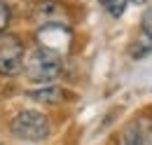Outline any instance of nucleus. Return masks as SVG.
<instances>
[{"instance_id": "f257e3e1", "label": "nucleus", "mask_w": 152, "mask_h": 145, "mask_svg": "<svg viewBox=\"0 0 152 145\" xmlns=\"http://www.w3.org/2000/svg\"><path fill=\"white\" fill-rule=\"evenodd\" d=\"M61 68H63L61 56L54 54V52H47V49H42V47L35 49V52H31L28 59L23 61L26 77H28L31 82H35V84H52L58 75H61Z\"/></svg>"}, {"instance_id": "f03ea898", "label": "nucleus", "mask_w": 152, "mask_h": 145, "mask_svg": "<svg viewBox=\"0 0 152 145\" xmlns=\"http://www.w3.org/2000/svg\"><path fill=\"white\" fill-rule=\"evenodd\" d=\"M12 133L21 138V141H28V143H38V141H45L49 136V119L38 112V110H21L19 115L12 119Z\"/></svg>"}, {"instance_id": "7ed1b4c3", "label": "nucleus", "mask_w": 152, "mask_h": 145, "mask_svg": "<svg viewBox=\"0 0 152 145\" xmlns=\"http://www.w3.org/2000/svg\"><path fill=\"white\" fill-rule=\"evenodd\" d=\"M38 45L47 52H54V54H66L70 49V42H73V31L61 23V21H47L38 28Z\"/></svg>"}, {"instance_id": "20e7f679", "label": "nucleus", "mask_w": 152, "mask_h": 145, "mask_svg": "<svg viewBox=\"0 0 152 145\" xmlns=\"http://www.w3.org/2000/svg\"><path fill=\"white\" fill-rule=\"evenodd\" d=\"M26 52L17 35H0V75H17L23 70Z\"/></svg>"}, {"instance_id": "39448f33", "label": "nucleus", "mask_w": 152, "mask_h": 145, "mask_svg": "<svg viewBox=\"0 0 152 145\" xmlns=\"http://www.w3.org/2000/svg\"><path fill=\"white\" fill-rule=\"evenodd\" d=\"M152 133L145 129V124L136 122L124 131V138H122V145H150Z\"/></svg>"}, {"instance_id": "423d86ee", "label": "nucleus", "mask_w": 152, "mask_h": 145, "mask_svg": "<svg viewBox=\"0 0 152 145\" xmlns=\"http://www.w3.org/2000/svg\"><path fill=\"white\" fill-rule=\"evenodd\" d=\"M61 89L56 87H45V89H38V91H31V98H35L40 103H58L61 101Z\"/></svg>"}, {"instance_id": "0eeeda50", "label": "nucleus", "mask_w": 152, "mask_h": 145, "mask_svg": "<svg viewBox=\"0 0 152 145\" xmlns=\"http://www.w3.org/2000/svg\"><path fill=\"white\" fill-rule=\"evenodd\" d=\"M101 2H103V7H105L113 17H122L124 10H126V5H129V0H101Z\"/></svg>"}, {"instance_id": "6e6552de", "label": "nucleus", "mask_w": 152, "mask_h": 145, "mask_svg": "<svg viewBox=\"0 0 152 145\" xmlns=\"http://www.w3.org/2000/svg\"><path fill=\"white\" fill-rule=\"evenodd\" d=\"M10 23V10H7V5L0 0V33L5 31V26Z\"/></svg>"}, {"instance_id": "1a4fd4ad", "label": "nucleus", "mask_w": 152, "mask_h": 145, "mask_svg": "<svg viewBox=\"0 0 152 145\" xmlns=\"http://www.w3.org/2000/svg\"><path fill=\"white\" fill-rule=\"evenodd\" d=\"M143 31H145V35L152 40V7L145 12V17H143Z\"/></svg>"}]
</instances>
